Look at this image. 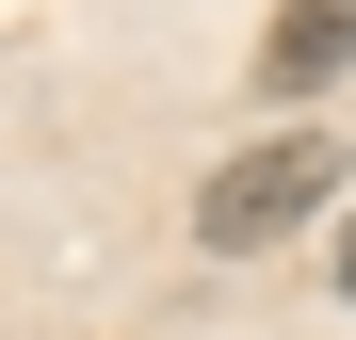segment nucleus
<instances>
[{
  "label": "nucleus",
  "instance_id": "7ed1b4c3",
  "mask_svg": "<svg viewBox=\"0 0 356 340\" xmlns=\"http://www.w3.org/2000/svg\"><path fill=\"white\" fill-rule=\"evenodd\" d=\"M324 275H340V308H356V227H340V259H324Z\"/></svg>",
  "mask_w": 356,
  "mask_h": 340
},
{
  "label": "nucleus",
  "instance_id": "f257e3e1",
  "mask_svg": "<svg viewBox=\"0 0 356 340\" xmlns=\"http://www.w3.org/2000/svg\"><path fill=\"white\" fill-rule=\"evenodd\" d=\"M324 195H340V146H324V130H259L243 162L195 179V243H211V259H259V243H291Z\"/></svg>",
  "mask_w": 356,
  "mask_h": 340
},
{
  "label": "nucleus",
  "instance_id": "f03ea898",
  "mask_svg": "<svg viewBox=\"0 0 356 340\" xmlns=\"http://www.w3.org/2000/svg\"><path fill=\"white\" fill-rule=\"evenodd\" d=\"M356 65V0H275V33H259V97H308Z\"/></svg>",
  "mask_w": 356,
  "mask_h": 340
}]
</instances>
